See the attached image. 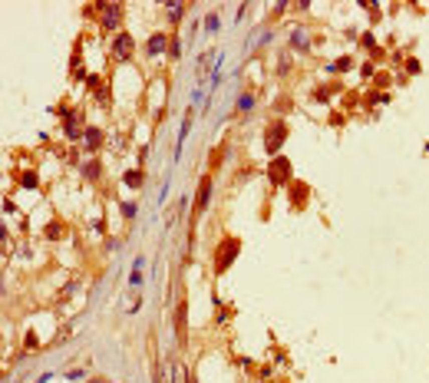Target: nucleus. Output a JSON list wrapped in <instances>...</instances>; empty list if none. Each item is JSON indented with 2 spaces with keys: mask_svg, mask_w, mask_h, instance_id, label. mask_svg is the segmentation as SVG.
<instances>
[{
  "mask_svg": "<svg viewBox=\"0 0 429 383\" xmlns=\"http://www.w3.org/2000/svg\"><path fill=\"white\" fill-rule=\"evenodd\" d=\"M106 251H119V238H106Z\"/></svg>",
  "mask_w": 429,
  "mask_h": 383,
  "instance_id": "c756f323",
  "label": "nucleus"
},
{
  "mask_svg": "<svg viewBox=\"0 0 429 383\" xmlns=\"http://www.w3.org/2000/svg\"><path fill=\"white\" fill-rule=\"evenodd\" d=\"M188 129H191V112L182 119V129H178V145H175V159L182 155V145H185V139H188Z\"/></svg>",
  "mask_w": 429,
  "mask_h": 383,
  "instance_id": "f3484780",
  "label": "nucleus"
},
{
  "mask_svg": "<svg viewBox=\"0 0 429 383\" xmlns=\"http://www.w3.org/2000/svg\"><path fill=\"white\" fill-rule=\"evenodd\" d=\"M93 232L96 235H106V222H103V218H96V222H93Z\"/></svg>",
  "mask_w": 429,
  "mask_h": 383,
  "instance_id": "c85d7f7f",
  "label": "nucleus"
},
{
  "mask_svg": "<svg viewBox=\"0 0 429 383\" xmlns=\"http://www.w3.org/2000/svg\"><path fill=\"white\" fill-rule=\"evenodd\" d=\"M43 235H47L50 241H60V238H63V222H56V218H53V222H50V228H47Z\"/></svg>",
  "mask_w": 429,
  "mask_h": 383,
  "instance_id": "6ab92c4d",
  "label": "nucleus"
},
{
  "mask_svg": "<svg viewBox=\"0 0 429 383\" xmlns=\"http://www.w3.org/2000/svg\"><path fill=\"white\" fill-rule=\"evenodd\" d=\"M168 56H172V60L182 56V37H168Z\"/></svg>",
  "mask_w": 429,
  "mask_h": 383,
  "instance_id": "412c9836",
  "label": "nucleus"
},
{
  "mask_svg": "<svg viewBox=\"0 0 429 383\" xmlns=\"http://www.w3.org/2000/svg\"><path fill=\"white\" fill-rule=\"evenodd\" d=\"M20 185H24V188H37L40 178H37V172H24V175H20Z\"/></svg>",
  "mask_w": 429,
  "mask_h": 383,
  "instance_id": "5701e85b",
  "label": "nucleus"
},
{
  "mask_svg": "<svg viewBox=\"0 0 429 383\" xmlns=\"http://www.w3.org/2000/svg\"><path fill=\"white\" fill-rule=\"evenodd\" d=\"M142 271H145V258H135V261H132V274H129V284H132V287L142 284Z\"/></svg>",
  "mask_w": 429,
  "mask_h": 383,
  "instance_id": "dca6fc26",
  "label": "nucleus"
},
{
  "mask_svg": "<svg viewBox=\"0 0 429 383\" xmlns=\"http://www.w3.org/2000/svg\"><path fill=\"white\" fill-rule=\"evenodd\" d=\"M211 188H214V182L205 175L201 185H198V195H195V212H205V208L211 205Z\"/></svg>",
  "mask_w": 429,
  "mask_h": 383,
  "instance_id": "1a4fd4ad",
  "label": "nucleus"
},
{
  "mask_svg": "<svg viewBox=\"0 0 429 383\" xmlns=\"http://www.w3.org/2000/svg\"><path fill=\"white\" fill-rule=\"evenodd\" d=\"M119 212H122V218H126V222H132V218H135V215H139V205H135V202H129V199H126V202H122V205H119Z\"/></svg>",
  "mask_w": 429,
  "mask_h": 383,
  "instance_id": "aec40b11",
  "label": "nucleus"
},
{
  "mask_svg": "<svg viewBox=\"0 0 429 383\" xmlns=\"http://www.w3.org/2000/svg\"><path fill=\"white\" fill-rule=\"evenodd\" d=\"M284 142H287V122L284 119H274L268 129H264V152L274 159V155H281Z\"/></svg>",
  "mask_w": 429,
  "mask_h": 383,
  "instance_id": "f03ea898",
  "label": "nucleus"
},
{
  "mask_svg": "<svg viewBox=\"0 0 429 383\" xmlns=\"http://www.w3.org/2000/svg\"><path fill=\"white\" fill-rule=\"evenodd\" d=\"M165 50H168V37H165V33H152V37H149V47H145V53H149V56H162Z\"/></svg>",
  "mask_w": 429,
  "mask_h": 383,
  "instance_id": "f8f14e48",
  "label": "nucleus"
},
{
  "mask_svg": "<svg viewBox=\"0 0 429 383\" xmlns=\"http://www.w3.org/2000/svg\"><path fill=\"white\" fill-rule=\"evenodd\" d=\"M310 47H314V40H310L307 27H294V30H291V50H301V53H307Z\"/></svg>",
  "mask_w": 429,
  "mask_h": 383,
  "instance_id": "9d476101",
  "label": "nucleus"
},
{
  "mask_svg": "<svg viewBox=\"0 0 429 383\" xmlns=\"http://www.w3.org/2000/svg\"><path fill=\"white\" fill-rule=\"evenodd\" d=\"M406 70H409V73H413V76H416V73H419L422 66H419V60H413V56H409V60H406Z\"/></svg>",
  "mask_w": 429,
  "mask_h": 383,
  "instance_id": "bb28decb",
  "label": "nucleus"
},
{
  "mask_svg": "<svg viewBox=\"0 0 429 383\" xmlns=\"http://www.w3.org/2000/svg\"><path fill=\"white\" fill-rule=\"evenodd\" d=\"M363 47H366V50H373V53H376V37H373V33H363Z\"/></svg>",
  "mask_w": 429,
  "mask_h": 383,
  "instance_id": "a878e982",
  "label": "nucleus"
},
{
  "mask_svg": "<svg viewBox=\"0 0 429 383\" xmlns=\"http://www.w3.org/2000/svg\"><path fill=\"white\" fill-rule=\"evenodd\" d=\"M248 109H255V93H245L238 99V112H248Z\"/></svg>",
  "mask_w": 429,
  "mask_h": 383,
  "instance_id": "4be33fe9",
  "label": "nucleus"
},
{
  "mask_svg": "<svg viewBox=\"0 0 429 383\" xmlns=\"http://www.w3.org/2000/svg\"><path fill=\"white\" fill-rule=\"evenodd\" d=\"M185 330H188V301H178L175 304V337H178V343H185Z\"/></svg>",
  "mask_w": 429,
  "mask_h": 383,
  "instance_id": "6e6552de",
  "label": "nucleus"
},
{
  "mask_svg": "<svg viewBox=\"0 0 429 383\" xmlns=\"http://www.w3.org/2000/svg\"><path fill=\"white\" fill-rule=\"evenodd\" d=\"M188 383H198V376H195V373H191V376H188Z\"/></svg>",
  "mask_w": 429,
  "mask_h": 383,
  "instance_id": "2f4dec72",
  "label": "nucleus"
},
{
  "mask_svg": "<svg viewBox=\"0 0 429 383\" xmlns=\"http://www.w3.org/2000/svg\"><path fill=\"white\" fill-rule=\"evenodd\" d=\"M360 73H363V76H373V73H376V63H370V60H366V63L360 66Z\"/></svg>",
  "mask_w": 429,
  "mask_h": 383,
  "instance_id": "cd10ccee",
  "label": "nucleus"
},
{
  "mask_svg": "<svg viewBox=\"0 0 429 383\" xmlns=\"http://www.w3.org/2000/svg\"><path fill=\"white\" fill-rule=\"evenodd\" d=\"M347 70H353V56H340L337 63L327 66V73H347Z\"/></svg>",
  "mask_w": 429,
  "mask_h": 383,
  "instance_id": "a211bd4d",
  "label": "nucleus"
},
{
  "mask_svg": "<svg viewBox=\"0 0 429 383\" xmlns=\"http://www.w3.org/2000/svg\"><path fill=\"white\" fill-rule=\"evenodd\" d=\"M205 30H208V37H214V33H218V14H208V20H205Z\"/></svg>",
  "mask_w": 429,
  "mask_h": 383,
  "instance_id": "b1692460",
  "label": "nucleus"
},
{
  "mask_svg": "<svg viewBox=\"0 0 429 383\" xmlns=\"http://www.w3.org/2000/svg\"><path fill=\"white\" fill-rule=\"evenodd\" d=\"M291 195H294V208H301V205H307V195H310V188H307V185H297V182H291Z\"/></svg>",
  "mask_w": 429,
  "mask_h": 383,
  "instance_id": "2eb2a0df",
  "label": "nucleus"
},
{
  "mask_svg": "<svg viewBox=\"0 0 429 383\" xmlns=\"http://www.w3.org/2000/svg\"><path fill=\"white\" fill-rule=\"evenodd\" d=\"M119 24H122V4H103V14H99V27L106 33H119Z\"/></svg>",
  "mask_w": 429,
  "mask_h": 383,
  "instance_id": "39448f33",
  "label": "nucleus"
},
{
  "mask_svg": "<svg viewBox=\"0 0 429 383\" xmlns=\"http://www.w3.org/2000/svg\"><path fill=\"white\" fill-rule=\"evenodd\" d=\"M241 251V238H222L214 248V274H225Z\"/></svg>",
  "mask_w": 429,
  "mask_h": 383,
  "instance_id": "f257e3e1",
  "label": "nucleus"
},
{
  "mask_svg": "<svg viewBox=\"0 0 429 383\" xmlns=\"http://www.w3.org/2000/svg\"><path fill=\"white\" fill-rule=\"evenodd\" d=\"M185 10H188V4H165V20L168 24H182V17H185Z\"/></svg>",
  "mask_w": 429,
  "mask_h": 383,
  "instance_id": "4468645a",
  "label": "nucleus"
},
{
  "mask_svg": "<svg viewBox=\"0 0 429 383\" xmlns=\"http://www.w3.org/2000/svg\"><path fill=\"white\" fill-rule=\"evenodd\" d=\"M112 60H116V63H129V60H132V53H135V40L132 37H129V33H116V37H112Z\"/></svg>",
  "mask_w": 429,
  "mask_h": 383,
  "instance_id": "20e7f679",
  "label": "nucleus"
},
{
  "mask_svg": "<svg viewBox=\"0 0 429 383\" xmlns=\"http://www.w3.org/2000/svg\"><path fill=\"white\" fill-rule=\"evenodd\" d=\"M122 185L132 188V192H139L145 185V172H139V168H126V172H122Z\"/></svg>",
  "mask_w": 429,
  "mask_h": 383,
  "instance_id": "9b49d317",
  "label": "nucleus"
},
{
  "mask_svg": "<svg viewBox=\"0 0 429 383\" xmlns=\"http://www.w3.org/2000/svg\"><path fill=\"white\" fill-rule=\"evenodd\" d=\"M80 172H83V178H86V182H99V178H103V165H99L96 159H86V162L80 165Z\"/></svg>",
  "mask_w": 429,
  "mask_h": 383,
  "instance_id": "ddd939ff",
  "label": "nucleus"
},
{
  "mask_svg": "<svg viewBox=\"0 0 429 383\" xmlns=\"http://www.w3.org/2000/svg\"><path fill=\"white\" fill-rule=\"evenodd\" d=\"M278 73L284 76V73H291V53H281V60H278Z\"/></svg>",
  "mask_w": 429,
  "mask_h": 383,
  "instance_id": "393cba45",
  "label": "nucleus"
},
{
  "mask_svg": "<svg viewBox=\"0 0 429 383\" xmlns=\"http://www.w3.org/2000/svg\"><path fill=\"white\" fill-rule=\"evenodd\" d=\"M201 99H205V93H201V89H195V93H191V106H198Z\"/></svg>",
  "mask_w": 429,
  "mask_h": 383,
  "instance_id": "7c9ffc66",
  "label": "nucleus"
},
{
  "mask_svg": "<svg viewBox=\"0 0 429 383\" xmlns=\"http://www.w3.org/2000/svg\"><path fill=\"white\" fill-rule=\"evenodd\" d=\"M294 165H291V159H284V155H274L271 159V165H268V178H271V185L274 188H281V185H291L294 182Z\"/></svg>",
  "mask_w": 429,
  "mask_h": 383,
  "instance_id": "7ed1b4c3",
  "label": "nucleus"
},
{
  "mask_svg": "<svg viewBox=\"0 0 429 383\" xmlns=\"http://www.w3.org/2000/svg\"><path fill=\"white\" fill-rule=\"evenodd\" d=\"M83 132H86V119H83V112H73L70 119L63 122V136L70 142H76V139H83Z\"/></svg>",
  "mask_w": 429,
  "mask_h": 383,
  "instance_id": "423d86ee",
  "label": "nucleus"
},
{
  "mask_svg": "<svg viewBox=\"0 0 429 383\" xmlns=\"http://www.w3.org/2000/svg\"><path fill=\"white\" fill-rule=\"evenodd\" d=\"M106 136H103V129L99 126H86V132H83V149L89 152V155H96V152L103 149Z\"/></svg>",
  "mask_w": 429,
  "mask_h": 383,
  "instance_id": "0eeeda50",
  "label": "nucleus"
}]
</instances>
